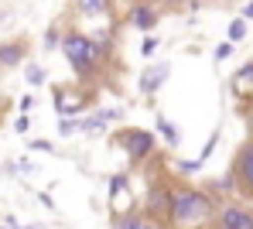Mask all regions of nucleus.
I'll use <instances>...</instances> for the list:
<instances>
[{"label":"nucleus","instance_id":"nucleus-21","mask_svg":"<svg viewBox=\"0 0 253 229\" xmlns=\"http://www.w3.org/2000/svg\"><path fill=\"white\" fill-rule=\"evenodd\" d=\"M28 147H31V151H44V154H51V151H55V144H51V140H28Z\"/></svg>","mask_w":253,"mask_h":229},{"label":"nucleus","instance_id":"nucleus-27","mask_svg":"<svg viewBox=\"0 0 253 229\" xmlns=\"http://www.w3.org/2000/svg\"><path fill=\"white\" fill-rule=\"evenodd\" d=\"M17 171H24V175H31V171H35V164H31V161H17Z\"/></svg>","mask_w":253,"mask_h":229},{"label":"nucleus","instance_id":"nucleus-26","mask_svg":"<svg viewBox=\"0 0 253 229\" xmlns=\"http://www.w3.org/2000/svg\"><path fill=\"white\" fill-rule=\"evenodd\" d=\"M240 17H247V21H253V0H250V3H243V10H240Z\"/></svg>","mask_w":253,"mask_h":229},{"label":"nucleus","instance_id":"nucleus-22","mask_svg":"<svg viewBox=\"0 0 253 229\" xmlns=\"http://www.w3.org/2000/svg\"><path fill=\"white\" fill-rule=\"evenodd\" d=\"M215 144H219V130H215V134H212V137L206 140V151H202V161H209V154L215 151Z\"/></svg>","mask_w":253,"mask_h":229},{"label":"nucleus","instance_id":"nucleus-20","mask_svg":"<svg viewBox=\"0 0 253 229\" xmlns=\"http://www.w3.org/2000/svg\"><path fill=\"white\" fill-rule=\"evenodd\" d=\"M62 45V38H58V28H51V31H44V48L51 51V48Z\"/></svg>","mask_w":253,"mask_h":229},{"label":"nucleus","instance_id":"nucleus-31","mask_svg":"<svg viewBox=\"0 0 253 229\" xmlns=\"http://www.w3.org/2000/svg\"><path fill=\"white\" fill-rule=\"evenodd\" d=\"M0 229H17V226H0Z\"/></svg>","mask_w":253,"mask_h":229},{"label":"nucleus","instance_id":"nucleus-32","mask_svg":"<svg viewBox=\"0 0 253 229\" xmlns=\"http://www.w3.org/2000/svg\"><path fill=\"white\" fill-rule=\"evenodd\" d=\"M209 229H222V226H209Z\"/></svg>","mask_w":253,"mask_h":229},{"label":"nucleus","instance_id":"nucleus-13","mask_svg":"<svg viewBox=\"0 0 253 229\" xmlns=\"http://www.w3.org/2000/svg\"><path fill=\"white\" fill-rule=\"evenodd\" d=\"M158 134L165 137V144H168V147H178V144H181V134H178V127H174V123H168L161 113H158Z\"/></svg>","mask_w":253,"mask_h":229},{"label":"nucleus","instance_id":"nucleus-10","mask_svg":"<svg viewBox=\"0 0 253 229\" xmlns=\"http://www.w3.org/2000/svg\"><path fill=\"white\" fill-rule=\"evenodd\" d=\"M28 58V45L24 41H3L0 45V69H14Z\"/></svg>","mask_w":253,"mask_h":229},{"label":"nucleus","instance_id":"nucleus-6","mask_svg":"<svg viewBox=\"0 0 253 229\" xmlns=\"http://www.w3.org/2000/svg\"><path fill=\"white\" fill-rule=\"evenodd\" d=\"M171 205H174V185H154L144 195V216L158 219L165 226H168V219H171Z\"/></svg>","mask_w":253,"mask_h":229},{"label":"nucleus","instance_id":"nucleus-7","mask_svg":"<svg viewBox=\"0 0 253 229\" xmlns=\"http://www.w3.org/2000/svg\"><path fill=\"white\" fill-rule=\"evenodd\" d=\"M168 76H171V65H168V62H154V65H147V69L140 72V79H137L140 96H154V92L168 82Z\"/></svg>","mask_w":253,"mask_h":229},{"label":"nucleus","instance_id":"nucleus-5","mask_svg":"<svg viewBox=\"0 0 253 229\" xmlns=\"http://www.w3.org/2000/svg\"><path fill=\"white\" fill-rule=\"evenodd\" d=\"M110 212H113V219L137 212V195L130 191V175L126 171L110 178Z\"/></svg>","mask_w":253,"mask_h":229},{"label":"nucleus","instance_id":"nucleus-29","mask_svg":"<svg viewBox=\"0 0 253 229\" xmlns=\"http://www.w3.org/2000/svg\"><path fill=\"white\" fill-rule=\"evenodd\" d=\"M3 21H7V10H0V24H3Z\"/></svg>","mask_w":253,"mask_h":229},{"label":"nucleus","instance_id":"nucleus-14","mask_svg":"<svg viewBox=\"0 0 253 229\" xmlns=\"http://www.w3.org/2000/svg\"><path fill=\"white\" fill-rule=\"evenodd\" d=\"M110 7H113V0H79V10H83L85 17H99Z\"/></svg>","mask_w":253,"mask_h":229},{"label":"nucleus","instance_id":"nucleus-24","mask_svg":"<svg viewBox=\"0 0 253 229\" xmlns=\"http://www.w3.org/2000/svg\"><path fill=\"white\" fill-rule=\"evenodd\" d=\"M14 130L24 134V130H28V116H17V120H14Z\"/></svg>","mask_w":253,"mask_h":229},{"label":"nucleus","instance_id":"nucleus-1","mask_svg":"<svg viewBox=\"0 0 253 229\" xmlns=\"http://www.w3.org/2000/svg\"><path fill=\"white\" fill-rule=\"evenodd\" d=\"M215 212L219 209L206 191H199L192 185H174V205H171L168 229H209Z\"/></svg>","mask_w":253,"mask_h":229},{"label":"nucleus","instance_id":"nucleus-2","mask_svg":"<svg viewBox=\"0 0 253 229\" xmlns=\"http://www.w3.org/2000/svg\"><path fill=\"white\" fill-rule=\"evenodd\" d=\"M62 51H65V58H69V65L76 69V76H92L99 65H103V58H99V48L96 41L83 35V31H65L62 35Z\"/></svg>","mask_w":253,"mask_h":229},{"label":"nucleus","instance_id":"nucleus-25","mask_svg":"<svg viewBox=\"0 0 253 229\" xmlns=\"http://www.w3.org/2000/svg\"><path fill=\"white\" fill-rule=\"evenodd\" d=\"M154 48H158V38H147L144 41V55H154Z\"/></svg>","mask_w":253,"mask_h":229},{"label":"nucleus","instance_id":"nucleus-16","mask_svg":"<svg viewBox=\"0 0 253 229\" xmlns=\"http://www.w3.org/2000/svg\"><path fill=\"white\" fill-rule=\"evenodd\" d=\"M247 38V17H236L233 24H229V41L236 45V41H243Z\"/></svg>","mask_w":253,"mask_h":229},{"label":"nucleus","instance_id":"nucleus-12","mask_svg":"<svg viewBox=\"0 0 253 229\" xmlns=\"http://www.w3.org/2000/svg\"><path fill=\"white\" fill-rule=\"evenodd\" d=\"M130 24H133L137 31H151V28L158 24V10H154V3H137L133 14H130Z\"/></svg>","mask_w":253,"mask_h":229},{"label":"nucleus","instance_id":"nucleus-18","mask_svg":"<svg viewBox=\"0 0 253 229\" xmlns=\"http://www.w3.org/2000/svg\"><path fill=\"white\" fill-rule=\"evenodd\" d=\"M58 134H62V137H72V134H79V120H76V116H62V123H58Z\"/></svg>","mask_w":253,"mask_h":229},{"label":"nucleus","instance_id":"nucleus-23","mask_svg":"<svg viewBox=\"0 0 253 229\" xmlns=\"http://www.w3.org/2000/svg\"><path fill=\"white\" fill-rule=\"evenodd\" d=\"M229 55H233V41H222V45L215 48V58H219V62H222V58H229Z\"/></svg>","mask_w":253,"mask_h":229},{"label":"nucleus","instance_id":"nucleus-19","mask_svg":"<svg viewBox=\"0 0 253 229\" xmlns=\"http://www.w3.org/2000/svg\"><path fill=\"white\" fill-rule=\"evenodd\" d=\"M24 76H28V82H31V86H42V82H44V69H42V65H28V72H24Z\"/></svg>","mask_w":253,"mask_h":229},{"label":"nucleus","instance_id":"nucleus-8","mask_svg":"<svg viewBox=\"0 0 253 229\" xmlns=\"http://www.w3.org/2000/svg\"><path fill=\"white\" fill-rule=\"evenodd\" d=\"M215 223L222 229H253V212L243 209V205H236V202H229V205H222L215 212Z\"/></svg>","mask_w":253,"mask_h":229},{"label":"nucleus","instance_id":"nucleus-17","mask_svg":"<svg viewBox=\"0 0 253 229\" xmlns=\"http://www.w3.org/2000/svg\"><path fill=\"white\" fill-rule=\"evenodd\" d=\"M202 164H206L202 157H195V161H174V168H178V175H185V178H188V175H195V171H199Z\"/></svg>","mask_w":253,"mask_h":229},{"label":"nucleus","instance_id":"nucleus-30","mask_svg":"<svg viewBox=\"0 0 253 229\" xmlns=\"http://www.w3.org/2000/svg\"><path fill=\"white\" fill-rule=\"evenodd\" d=\"M165 3H181V0H165Z\"/></svg>","mask_w":253,"mask_h":229},{"label":"nucleus","instance_id":"nucleus-15","mask_svg":"<svg viewBox=\"0 0 253 229\" xmlns=\"http://www.w3.org/2000/svg\"><path fill=\"white\" fill-rule=\"evenodd\" d=\"M212 188H215V191H226V195H240V178H236V171L226 175V178H219Z\"/></svg>","mask_w":253,"mask_h":229},{"label":"nucleus","instance_id":"nucleus-9","mask_svg":"<svg viewBox=\"0 0 253 229\" xmlns=\"http://www.w3.org/2000/svg\"><path fill=\"white\" fill-rule=\"evenodd\" d=\"M233 171H236V178H240V188H243L247 195H253V140L240 151V157H236Z\"/></svg>","mask_w":253,"mask_h":229},{"label":"nucleus","instance_id":"nucleus-11","mask_svg":"<svg viewBox=\"0 0 253 229\" xmlns=\"http://www.w3.org/2000/svg\"><path fill=\"white\" fill-rule=\"evenodd\" d=\"M233 96L236 99H253V62H247L236 76H233Z\"/></svg>","mask_w":253,"mask_h":229},{"label":"nucleus","instance_id":"nucleus-3","mask_svg":"<svg viewBox=\"0 0 253 229\" xmlns=\"http://www.w3.org/2000/svg\"><path fill=\"white\" fill-rule=\"evenodd\" d=\"M117 144L126 151V157H130V164H140V161H147L151 154H154V147H158V137H154V130H140V127H126L117 134Z\"/></svg>","mask_w":253,"mask_h":229},{"label":"nucleus","instance_id":"nucleus-4","mask_svg":"<svg viewBox=\"0 0 253 229\" xmlns=\"http://www.w3.org/2000/svg\"><path fill=\"white\" fill-rule=\"evenodd\" d=\"M51 99H55V113L58 116H79L89 106V92L79 86H51Z\"/></svg>","mask_w":253,"mask_h":229},{"label":"nucleus","instance_id":"nucleus-28","mask_svg":"<svg viewBox=\"0 0 253 229\" xmlns=\"http://www.w3.org/2000/svg\"><path fill=\"white\" fill-rule=\"evenodd\" d=\"M38 198H42V205H48V209H55V202H51V195H48V191H42Z\"/></svg>","mask_w":253,"mask_h":229}]
</instances>
